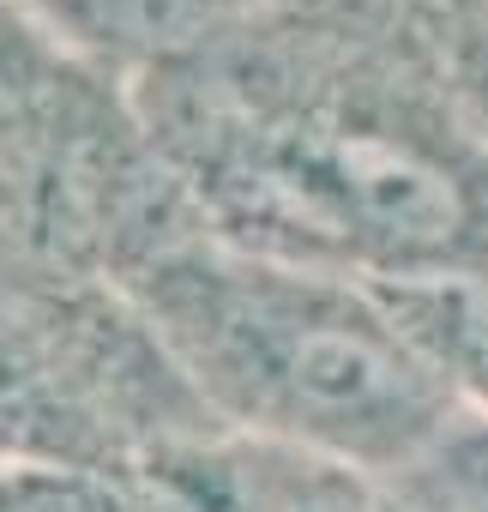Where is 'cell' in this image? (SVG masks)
Here are the masks:
<instances>
[{
    "instance_id": "cell-2",
    "label": "cell",
    "mask_w": 488,
    "mask_h": 512,
    "mask_svg": "<svg viewBox=\"0 0 488 512\" xmlns=\"http://www.w3.org/2000/svg\"><path fill=\"white\" fill-rule=\"evenodd\" d=\"M133 290L193 386L272 440L392 470L446 434L452 374L362 278L205 241L157 253Z\"/></svg>"
},
{
    "instance_id": "cell-3",
    "label": "cell",
    "mask_w": 488,
    "mask_h": 512,
    "mask_svg": "<svg viewBox=\"0 0 488 512\" xmlns=\"http://www.w3.org/2000/svg\"><path fill=\"white\" fill-rule=\"evenodd\" d=\"M404 332L452 374L458 392L488 398V272L434 284H374Z\"/></svg>"
},
{
    "instance_id": "cell-1",
    "label": "cell",
    "mask_w": 488,
    "mask_h": 512,
    "mask_svg": "<svg viewBox=\"0 0 488 512\" xmlns=\"http://www.w3.org/2000/svg\"><path fill=\"white\" fill-rule=\"evenodd\" d=\"M175 145L223 241L362 284L488 272V163L434 115L368 85H181Z\"/></svg>"
}]
</instances>
